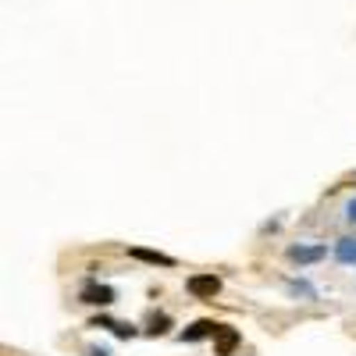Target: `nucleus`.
Returning a JSON list of instances; mask_svg holds the SVG:
<instances>
[{"instance_id":"7","label":"nucleus","mask_w":356,"mask_h":356,"mask_svg":"<svg viewBox=\"0 0 356 356\" xmlns=\"http://www.w3.org/2000/svg\"><path fill=\"white\" fill-rule=\"evenodd\" d=\"M93 328H107V332H114L118 339H132V335H136L132 324H125V321H111V317H97V321H93Z\"/></svg>"},{"instance_id":"8","label":"nucleus","mask_w":356,"mask_h":356,"mask_svg":"<svg viewBox=\"0 0 356 356\" xmlns=\"http://www.w3.org/2000/svg\"><path fill=\"white\" fill-rule=\"evenodd\" d=\"M335 257H339L342 264H356V239H339Z\"/></svg>"},{"instance_id":"6","label":"nucleus","mask_w":356,"mask_h":356,"mask_svg":"<svg viewBox=\"0 0 356 356\" xmlns=\"http://www.w3.org/2000/svg\"><path fill=\"white\" fill-rule=\"evenodd\" d=\"M218 332V324L214 321H196V324H189V328L178 335L182 342H200V339H207V335H214Z\"/></svg>"},{"instance_id":"5","label":"nucleus","mask_w":356,"mask_h":356,"mask_svg":"<svg viewBox=\"0 0 356 356\" xmlns=\"http://www.w3.org/2000/svg\"><path fill=\"white\" fill-rule=\"evenodd\" d=\"M129 257H136V260H143V264H154V267H175V257L157 253V250H143V246L129 250Z\"/></svg>"},{"instance_id":"12","label":"nucleus","mask_w":356,"mask_h":356,"mask_svg":"<svg viewBox=\"0 0 356 356\" xmlns=\"http://www.w3.org/2000/svg\"><path fill=\"white\" fill-rule=\"evenodd\" d=\"M89 356H111L107 349H89Z\"/></svg>"},{"instance_id":"1","label":"nucleus","mask_w":356,"mask_h":356,"mask_svg":"<svg viewBox=\"0 0 356 356\" xmlns=\"http://www.w3.org/2000/svg\"><path fill=\"white\" fill-rule=\"evenodd\" d=\"M186 289H189L193 300H214V296L221 292V278L218 275H193L186 282Z\"/></svg>"},{"instance_id":"2","label":"nucleus","mask_w":356,"mask_h":356,"mask_svg":"<svg viewBox=\"0 0 356 356\" xmlns=\"http://www.w3.org/2000/svg\"><path fill=\"white\" fill-rule=\"evenodd\" d=\"M239 342H243V335L235 332L232 324H218V332H214V353L218 356H232Z\"/></svg>"},{"instance_id":"10","label":"nucleus","mask_w":356,"mask_h":356,"mask_svg":"<svg viewBox=\"0 0 356 356\" xmlns=\"http://www.w3.org/2000/svg\"><path fill=\"white\" fill-rule=\"evenodd\" d=\"M289 292H296V296H314V289H310L307 282H289Z\"/></svg>"},{"instance_id":"11","label":"nucleus","mask_w":356,"mask_h":356,"mask_svg":"<svg viewBox=\"0 0 356 356\" xmlns=\"http://www.w3.org/2000/svg\"><path fill=\"white\" fill-rule=\"evenodd\" d=\"M346 218H349V221H353V225H356V200H353V203H349V211H346Z\"/></svg>"},{"instance_id":"3","label":"nucleus","mask_w":356,"mask_h":356,"mask_svg":"<svg viewBox=\"0 0 356 356\" xmlns=\"http://www.w3.org/2000/svg\"><path fill=\"white\" fill-rule=\"evenodd\" d=\"M82 303L107 307V303H114V289H111V285H100V282H89V285L82 289Z\"/></svg>"},{"instance_id":"9","label":"nucleus","mask_w":356,"mask_h":356,"mask_svg":"<svg viewBox=\"0 0 356 356\" xmlns=\"http://www.w3.org/2000/svg\"><path fill=\"white\" fill-rule=\"evenodd\" d=\"M171 328V317H164V314H154L150 317V328H146V332H150V335H164Z\"/></svg>"},{"instance_id":"4","label":"nucleus","mask_w":356,"mask_h":356,"mask_svg":"<svg viewBox=\"0 0 356 356\" xmlns=\"http://www.w3.org/2000/svg\"><path fill=\"white\" fill-rule=\"evenodd\" d=\"M324 246H289V260H296V264H317V260H324Z\"/></svg>"}]
</instances>
